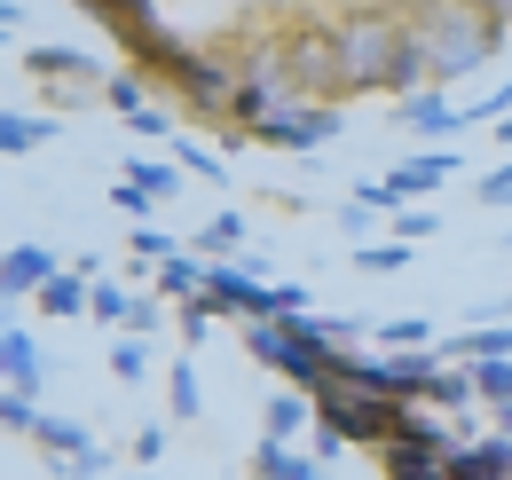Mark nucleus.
Wrapping results in <instances>:
<instances>
[{
	"instance_id": "22",
	"label": "nucleus",
	"mask_w": 512,
	"mask_h": 480,
	"mask_svg": "<svg viewBox=\"0 0 512 480\" xmlns=\"http://www.w3.org/2000/svg\"><path fill=\"white\" fill-rule=\"evenodd\" d=\"M379 473L386 480H449V457H426V449H386Z\"/></svg>"
},
{
	"instance_id": "8",
	"label": "nucleus",
	"mask_w": 512,
	"mask_h": 480,
	"mask_svg": "<svg viewBox=\"0 0 512 480\" xmlns=\"http://www.w3.org/2000/svg\"><path fill=\"white\" fill-rule=\"evenodd\" d=\"M56 276H64V260H56L48 244H8V252H0V300H8V307L40 300Z\"/></svg>"
},
{
	"instance_id": "15",
	"label": "nucleus",
	"mask_w": 512,
	"mask_h": 480,
	"mask_svg": "<svg viewBox=\"0 0 512 480\" xmlns=\"http://www.w3.org/2000/svg\"><path fill=\"white\" fill-rule=\"evenodd\" d=\"M64 134V119L48 111H0V158H24V150H48Z\"/></svg>"
},
{
	"instance_id": "2",
	"label": "nucleus",
	"mask_w": 512,
	"mask_h": 480,
	"mask_svg": "<svg viewBox=\"0 0 512 480\" xmlns=\"http://www.w3.org/2000/svg\"><path fill=\"white\" fill-rule=\"evenodd\" d=\"M339 16V87L347 103L355 95H418L426 87V63L410 48V8H331Z\"/></svg>"
},
{
	"instance_id": "43",
	"label": "nucleus",
	"mask_w": 512,
	"mask_h": 480,
	"mask_svg": "<svg viewBox=\"0 0 512 480\" xmlns=\"http://www.w3.org/2000/svg\"><path fill=\"white\" fill-rule=\"evenodd\" d=\"M0 252H8V244H0Z\"/></svg>"
},
{
	"instance_id": "3",
	"label": "nucleus",
	"mask_w": 512,
	"mask_h": 480,
	"mask_svg": "<svg viewBox=\"0 0 512 480\" xmlns=\"http://www.w3.org/2000/svg\"><path fill=\"white\" fill-rule=\"evenodd\" d=\"M245 355L260 370H276V386H300V394H323L331 386V347L308 339V315L300 323H253L245 331Z\"/></svg>"
},
{
	"instance_id": "33",
	"label": "nucleus",
	"mask_w": 512,
	"mask_h": 480,
	"mask_svg": "<svg viewBox=\"0 0 512 480\" xmlns=\"http://www.w3.org/2000/svg\"><path fill=\"white\" fill-rule=\"evenodd\" d=\"M331 221H339V237H355V252H363V244H379V213H371V205H355V197H347Z\"/></svg>"
},
{
	"instance_id": "26",
	"label": "nucleus",
	"mask_w": 512,
	"mask_h": 480,
	"mask_svg": "<svg viewBox=\"0 0 512 480\" xmlns=\"http://www.w3.org/2000/svg\"><path fill=\"white\" fill-rule=\"evenodd\" d=\"M127 307H134V292H127V284H111V276L87 292V315H95V323H111V331H127Z\"/></svg>"
},
{
	"instance_id": "40",
	"label": "nucleus",
	"mask_w": 512,
	"mask_h": 480,
	"mask_svg": "<svg viewBox=\"0 0 512 480\" xmlns=\"http://www.w3.org/2000/svg\"><path fill=\"white\" fill-rule=\"evenodd\" d=\"M489 425H497V441H512V410H489Z\"/></svg>"
},
{
	"instance_id": "42",
	"label": "nucleus",
	"mask_w": 512,
	"mask_h": 480,
	"mask_svg": "<svg viewBox=\"0 0 512 480\" xmlns=\"http://www.w3.org/2000/svg\"><path fill=\"white\" fill-rule=\"evenodd\" d=\"M119 480H158V473H119Z\"/></svg>"
},
{
	"instance_id": "20",
	"label": "nucleus",
	"mask_w": 512,
	"mask_h": 480,
	"mask_svg": "<svg viewBox=\"0 0 512 480\" xmlns=\"http://www.w3.org/2000/svg\"><path fill=\"white\" fill-rule=\"evenodd\" d=\"M87 292H95V284H87L79 268H64V276H56L32 307H40V315H56V323H71V315H87Z\"/></svg>"
},
{
	"instance_id": "39",
	"label": "nucleus",
	"mask_w": 512,
	"mask_h": 480,
	"mask_svg": "<svg viewBox=\"0 0 512 480\" xmlns=\"http://www.w3.org/2000/svg\"><path fill=\"white\" fill-rule=\"evenodd\" d=\"M16 24H24V8H16V0H0V40H8Z\"/></svg>"
},
{
	"instance_id": "41",
	"label": "nucleus",
	"mask_w": 512,
	"mask_h": 480,
	"mask_svg": "<svg viewBox=\"0 0 512 480\" xmlns=\"http://www.w3.org/2000/svg\"><path fill=\"white\" fill-rule=\"evenodd\" d=\"M0 331H16V323H8V300H0Z\"/></svg>"
},
{
	"instance_id": "12",
	"label": "nucleus",
	"mask_w": 512,
	"mask_h": 480,
	"mask_svg": "<svg viewBox=\"0 0 512 480\" xmlns=\"http://www.w3.org/2000/svg\"><path fill=\"white\" fill-rule=\"evenodd\" d=\"M119 181H127V189H142L150 205H174V197L190 189V174H182L174 158H150V150H134L127 166H119Z\"/></svg>"
},
{
	"instance_id": "11",
	"label": "nucleus",
	"mask_w": 512,
	"mask_h": 480,
	"mask_svg": "<svg viewBox=\"0 0 512 480\" xmlns=\"http://www.w3.org/2000/svg\"><path fill=\"white\" fill-rule=\"evenodd\" d=\"M190 252L205 260V268H229V260L245 252V213H237V205H213V213H205V229L190 237Z\"/></svg>"
},
{
	"instance_id": "34",
	"label": "nucleus",
	"mask_w": 512,
	"mask_h": 480,
	"mask_svg": "<svg viewBox=\"0 0 512 480\" xmlns=\"http://www.w3.org/2000/svg\"><path fill=\"white\" fill-rule=\"evenodd\" d=\"M473 205H489V213H512V158L497 166V174L473 181Z\"/></svg>"
},
{
	"instance_id": "29",
	"label": "nucleus",
	"mask_w": 512,
	"mask_h": 480,
	"mask_svg": "<svg viewBox=\"0 0 512 480\" xmlns=\"http://www.w3.org/2000/svg\"><path fill=\"white\" fill-rule=\"evenodd\" d=\"M434 229H442V213H434V205H402V213L386 221V237H394V244H426Z\"/></svg>"
},
{
	"instance_id": "30",
	"label": "nucleus",
	"mask_w": 512,
	"mask_h": 480,
	"mask_svg": "<svg viewBox=\"0 0 512 480\" xmlns=\"http://www.w3.org/2000/svg\"><path fill=\"white\" fill-rule=\"evenodd\" d=\"M213 323H221V315H213V307L205 300H190V307H174V331H182V347H213Z\"/></svg>"
},
{
	"instance_id": "1",
	"label": "nucleus",
	"mask_w": 512,
	"mask_h": 480,
	"mask_svg": "<svg viewBox=\"0 0 512 480\" xmlns=\"http://www.w3.org/2000/svg\"><path fill=\"white\" fill-rule=\"evenodd\" d=\"M512 40V8H489V0H418L410 8V48L426 63V87H457L473 71L505 56Z\"/></svg>"
},
{
	"instance_id": "4",
	"label": "nucleus",
	"mask_w": 512,
	"mask_h": 480,
	"mask_svg": "<svg viewBox=\"0 0 512 480\" xmlns=\"http://www.w3.org/2000/svg\"><path fill=\"white\" fill-rule=\"evenodd\" d=\"M24 79H40V111L48 119H64V111H79L87 95H103V79H111V63L87 56V48H24Z\"/></svg>"
},
{
	"instance_id": "27",
	"label": "nucleus",
	"mask_w": 512,
	"mask_h": 480,
	"mask_svg": "<svg viewBox=\"0 0 512 480\" xmlns=\"http://www.w3.org/2000/svg\"><path fill=\"white\" fill-rule=\"evenodd\" d=\"M166 323H174V315H166V300H158V292H134V307H127V331H119V339H158Z\"/></svg>"
},
{
	"instance_id": "17",
	"label": "nucleus",
	"mask_w": 512,
	"mask_h": 480,
	"mask_svg": "<svg viewBox=\"0 0 512 480\" xmlns=\"http://www.w3.org/2000/svg\"><path fill=\"white\" fill-rule=\"evenodd\" d=\"M166 418H174V425H197V418H205V378H197V355L166 362Z\"/></svg>"
},
{
	"instance_id": "13",
	"label": "nucleus",
	"mask_w": 512,
	"mask_h": 480,
	"mask_svg": "<svg viewBox=\"0 0 512 480\" xmlns=\"http://www.w3.org/2000/svg\"><path fill=\"white\" fill-rule=\"evenodd\" d=\"M442 362H512V323H465L457 339H442Z\"/></svg>"
},
{
	"instance_id": "36",
	"label": "nucleus",
	"mask_w": 512,
	"mask_h": 480,
	"mask_svg": "<svg viewBox=\"0 0 512 480\" xmlns=\"http://www.w3.org/2000/svg\"><path fill=\"white\" fill-rule=\"evenodd\" d=\"M111 205H119V213H134V221H150V197H142V189H127V181H111Z\"/></svg>"
},
{
	"instance_id": "9",
	"label": "nucleus",
	"mask_w": 512,
	"mask_h": 480,
	"mask_svg": "<svg viewBox=\"0 0 512 480\" xmlns=\"http://www.w3.org/2000/svg\"><path fill=\"white\" fill-rule=\"evenodd\" d=\"M300 433H316V394H300V386H276V394L260 402V441L292 449Z\"/></svg>"
},
{
	"instance_id": "25",
	"label": "nucleus",
	"mask_w": 512,
	"mask_h": 480,
	"mask_svg": "<svg viewBox=\"0 0 512 480\" xmlns=\"http://www.w3.org/2000/svg\"><path fill=\"white\" fill-rule=\"evenodd\" d=\"M347 260H355V276H402L410 268V244L379 237V244H363V252H347Z\"/></svg>"
},
{
	"instance_id": "35",
	"label": "nucleus",
	"mask_w": 512,
	"mask_h": 480,
	"mask_svg": "<svg viewBox=\"0 0 512 480\" xmlns=\"http://www.w3.org/2000/svg\"><path fill=\"white\" fill-rule=\"evenodd\" d=\"M40 418H48L40 402H24V394H0V425H8V433H24V441H32V433H40Z\"/></svg>"
},
{
	"instance_id": "16",
	"label": "nucleus",
	"mask_w": 512,
	"mask_h": 480,
	"mask_svg": "<svg viewBox=\"0 0 512 480\" xmlns=\"http://www.w3.org/2000/svg\"><path fill=\"white\" fill-rule=\"evenodd\" d=\"M150 292H158L166 307H190L197 292H205V260H197V252H174V260H158V268H150Z\"/></svg>"
},
{
	"instance_id": "32",
	"label": "nucleus",
	"mask_w": 512,
	"mask_h": 480,
	"mask_svg": "<svg viewBox=\"0 0 512 480\" xmlns=\"http://www.w3.org/2000/svg\"><path fill=\"white\" fill-rule=\"evenodd\" d=\"M166 425H134V441H127V457H134V473H158V457H166Z\"/></svg>"
},
{
	"instance_id": "21",
	"label": "nucleus",
	"mask_w": 512,
	"mask_h": 480,
	"mask_svg": "<svg viewBox=\"0 0 512 480\" xmlns=\"http://www.w3.org/2000/svg\"><path fill=\"white\" fill-rule=\"evenodd\" d=\"M103 103H111V111H119V119H142V111H158V95H150V87H142V79H134V71H111V79H103Z\"/></svg>"
},
{
	"instance_id": "19",
	"label": "nucleus",
	"mask_w": 512,
	"mask_h": 480,
	"mask_svg": "<svg viewBox=\"0 0 512 480\" xmlns=\"http://www.w3.org/2000/svg\"><path fill=\"white\" fill-rule=\"evenodd\" d=\"M426 410H434V418H465V410H481V402H473V370H465V362H449L442 378H434Z\"/></svg>"
},
{
	"instance_id": "14",
	"label": "nucleus",
	"mask_w": 512,
	"mask_h": 480,
	"mask_svg": "<svg viewBox=\"0 0 512 480\" xmlns=\"http://www.w3.org/2000/svg\"><path fill=\"white\" fill-rule=\"evenodd\" d=\"M32 449H48V465L64 473V465H79V457H95L103 441H95L79 418H56V410H48V418H40V433H32Z\"/></svg>"
},
{
	"instance_id": "28",
	"label": "nucleus",
	"mask_w": 512,
	"mask_h": 480,
	"mask_svg": "<svg viewBox=\"0 0 512 480\" xmlns=\"http://www.w3.org/2000/svg\"><path fill=\"white\" fill-rule=\"evenodd\" d=\"M111 378H119V386H142V378H150V339H111Z\"/></svg>"
},
{
	"instance_id": "5",
	"label": "nucleus",
	"mask_w": 512,
	"mask_h": 480,
	"mask_svg": "<svg viewBox=\"0 0 512 480\" xmlns=\"http://www.w3.org/2000/svg\"><path fill=\"white\" fill-rule=\"evenodd\" d=\"M197 300L213 307V315H237L245 331H253V323H284V307H276V284L245 276L237 260H229V268H205V292H197Z\"/></svg>"
},
{
	"instance_id": "37",
	"label": "nucleus",
	"mask_w": 512,
	"mask_h": 480,
	"mask_svg": "<svg viewBox=\"0 0 512 480\" xmlns=\"http://www.w3.org/2000/svg\"><path fill=\"white\" fill-rule=\"evenodd\" d=\"M134 134H142V142H174V119H166V111H142Z\"/></svg>"
},
{
	"instance_id": "7",
	"label": "nucleus",
	"mask_w": 512,
	"mask_h": 480,
	"mask_svg": "<svg viewBox=\"0 0 512 480\" xmlns=\"http://www.w3.org/2000/svg\"><path fill=\"white\" fill-rule=\"evenodd\" d=\"M339 134H347V119H339V103H300V111H276V119L260 126L253 142H260V150H300V158H308V150H323V142H339Z\"/></svg>"
},
{
	"instance_id": "18",
	"label": "nucleus",
	"mask_w": 512,
	"mask_h": 480,
	"mask_svg": "<svg viewBox=\"0 0 512 480\" xmlns=\"http://www.w3.org/2000/svg\"><path fill=\"white\" fill-rule=\"evenodd\" d=\"M371 339H379V355H426L434 347L426 315H386V323H371Z\"/></svg>"
},
{
	"instance_id": "38",
	"label": "nucleus",
	"mask_w": 512,
	"mask_h": 480,
	"mask_svg": "<svg viewBox=\"0 0 512 480\" xmlns=\"http://www.w3.org/2000/svg\"><path fill=\"white\" fill-rule=\"evenodd\" d=\"M339 449H347V441H339V433H323V425H316V441H308V457H316L323 473H331V457H339Z\"/></svg>"
},
{
	"instance_id": "31",
	"label": "nucleus",
	"mask_w": 512,
	"mask_h": 480,
	"mask_svg": "<svg viewBox=\"0 0 512 480\" xmlns=\"http://www.w3.org/2000/svg\"><path fill=\"white\" fill-rule=\"evenodd\" d=\"M308 449H276V441H253V480H292Z\"/></svg>"
},
{
	"instance_id": "23",
	"label": "nucleus",
	"mask_w": 512,
	"mask_h": 480,
	"mask_svg": "<svg viewBox=\"0 0 512 480\" xmlns=\"http://www.w3.org/2000/svg\"><path fill=\"white\" fill-rule=\"evenodd\" d=\"M174 166H182V174H197V181H213V189L229 181V158H221L213 142H182V134H174Z\"/></svg>"
},
{
	"instance_id": "24",
	"label": "nucleus",
	"mask_w": 512,
	"mask_h": 480,
	"mask_svg": "<svg viewBox=\"0 0 512 480\" xmlns=\"http://www.w3.org/2000/svg\"><path fill=\"white\" fill-rule=\"evenodd\" d=\"M473 402L481 410H512V362H473Z\"/></svg>"
},
{
	"instance_id": "6",
	"label": "nucleus",
	"mask_w": 512,
	"mask_h": 480,
	"mask_svg": "<svg viewBox=\"0 0 512 480\" xmlns=\"http://www.w3.org/2000/svg\"><path fill=\"white\" fill-rule=\"evenodd\" d=\"M394 134L418 142V150H457V134H465V103H449L442 87H418V95L394 103Z\"/></svg>"
},
{
	"instance_id": "10",
	"label": "nucleus",
	"mask_w": 512,
	"mask_h": 480,
	"mask_svg": "<svg viewBox=\"0 0 512 480\" xmlns=\"http://www.w3.org/2000/svg\"><path fill=\"white\" fill-rule=\"evenodd\" d=\"M40 378H48L40 339H32V331H0V386L24 394V402H40Z\"/></svg>"
}]
</instances>
